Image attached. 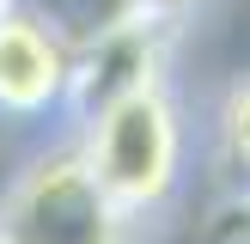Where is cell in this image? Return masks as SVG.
Returning <instances> with one entry per match:
<instances>
[{"instance_id": "cell-1", "label": "cell", "mask_w": 250, "mask_h": 244, "mask_svg": "<svg viewBox=\"0 0 250 244\" xmlns=\"http://www.w3.org/2000/svg\"><path fill=\"white\" fill-rule=\"evenodd\" d=\"M80 153L92 165L98 189L128 220L159 214L171 202V189H177V171H183V116L171 104L165 80L104 104L98 116H85Z\"/></svg>"}, {"instance_id": "cell-2", "label": "cell", "mask_w": 250, "mask_h": 244, "mask_svg": "<svg viewBox=\"0 0 250 244\" xmlns=\"http://www.w3.org/2000/svg\"><path fill=\"white\" fill-rule=\"evenodd\" d=\"M128 214L98 189L80 141L37 153L0 195V244H122Z\"/></svg>"}, {"instance_id": "cell-3", "label": "cell", "mask_w": 250, "mask_h": 244, "mask_svg": "<svg viewBox=\"0 0 250 244\" xmlns=\"http://www.w3.org/2000/svg\"><path fill=\"white\" fill-rule=\"evenodd\" d=\"M165 37H171L165 12H141L134 6L128 19H116L110 31H98L92 43H80L73 49V80H67L61 116L85 122L104 104H116V98L141 92V85H159L165 80Z\"/></svg>"}, {"instance_id": "cell-4", "label": "cell", "mask_w": 250, "mask_h": 244, "mask_svg": "<svg viewBox=\"0 0 250 244\" xmlns=\"http://www.w3.org/2000/svg\"><path fill=\"white\" fill-rule=\"evenodd\" d=\"M67 80H73V43L31 6L6 0L0 6V116L43 122L49 110L67 104Z\"/></svg>"}, {"instance_id": "cell-5", "label": "cell", "mask_w": 250, "mask_h": 244, "mask_svg": "<svg viewBox=\"0 0 250 244\" xmlns=\"http://www.w3.org/2000/svg\"><path fill=\"white\" fill-rule=\"evenodd\" d=\"M220 141H226V159L250 183V80H238L226 92V104H220Z\"/></svg>"}, {"instance_id": "cell-6", "label": "cell", "mask_w": 250, "mask_h": 244, "mask_svg": "<svg viewBox=\"0 0 250 244\" xmlns=\"http://www.w3.org/2000/svg\"><path fill=\"white\" fill-rule=\"evenodd\" d=\"M141 12H165V19H177V12H189V6H202V0H134Z\"/></svg>"}, {"instance_id": "cell-7", "label": "cell", "mask_w": 250, "mask_h": 244, "mask_svg": "<svg viewBox=\"0 0 250 244\" xmlns=\"http://www.w3.org/2000/svg\"><path fill=\"white\" fill-rule=\"evenodd\" d=\"M0 6H6V0H0Z\"/></svg>"}]
</instances>
